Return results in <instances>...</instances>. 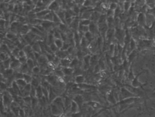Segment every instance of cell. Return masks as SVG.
I'll list each match as a JSON object with an SVG mask.
<instances>
[{
    "mask_svg": "<svg viewBox=\"0 0 155 117\" xmlns=\"http://www.w3.org/2000/svg\"><path fill=\"white\" fill-rule=\"evenodd\" d=\"M70 109L71 113H74L80 112V110H79L78 105L73 100H72V101L71 102Z\"/></svg>",
    "mask_w": 155,
    "mask_h": 117,
    "instance_id": "cell-16",
    "label": "cell"
},
{
    "mask_svg": "<svg viewBox=\"0 0 155 117\" xmlns=\"http://www.w3.org/2000/svg\"><path fill=\"white\" fill-rule=\"evenodd\" d=\"M78 63H79L78 58L75 57V58H73V59H72V62L70 63V67L74 69V68H75L77 67Z\"/></svg>",
    "mask_w": 155,
    "mask_h": 117,
    "instance_id": "cell-35",
    "label": "cell"
},
{
    "mask_svg": "<svg viewBox=\"0 0 155 117\" xmlns=\"http://www.w3.org/2000/svg\"><path fill=\"white\" fill-rule=\"evenodd\" d=\"M98 29H98V26H97V24L94 23V22L92 21V23H90V25L89 26V31L93 35H95L96 33L97 32Z\"/></svg>",
    "mask_w": 155,
    "mask_h": 117,
    "instance_id": "cell-21",
    "label": "cell"
},
{
    "mask_svg": "<svg viewBox=\"0 0 155 117\" xmlns=\"http://www.w3.org/2000/svg\"><path fill=\"white\" fill-rule=\"evenodd\" d=\"M85 78L82 75H76L75 78V83L77 85L83 84L85 82Z\"/></svg>",
    "mask_w": 155,
    "mask_h": 117,
    "instance_id": "cell-19",
    "label": "cell"
},
{
    "mask_svg": "<svg viewBox=\"0 0 155 117\" xmlns=\"http://www.w3.org/2000/svg\"><path fill=\"white\" fill-rule=\"evenodd\" d=\"M31 84L33 87H34L35 88H37L38 87H39L41 85L39 80L36 78H33V80H32Z\"/></svg>",
    "mask_w": 155,
    "mask_h": 117,
    "instance_id": "cell-40",
    "label": "cell"
},
{
    "mask_svg": "<svg viewBox=\"0 0 155 117\" xmlns=\"http://www.w3.org/2000/svg\"><path fill=\"white\" fill-rule=\"evenodd\" d=\"M3 63L4 67L5 69H9L10 68V64H11V57H10L9 58H7V59L5 60L4 62H1Z\"/></svg>",
    "mask_w": 155,
    "mask_h": 117,
    "instance_id": "cell-32",
    "label": "cell"
},
{
    "mask_svg": "<svg viewBox=\"0 0 155 117\" xmlns=\"http://www.w3.org/2000/svg\"><path fill=\"white\" fill-rule=\"evenodd\" d=\"M72 100L74 101L78 105L79 110H80V112H82L83 111V107L84 105V98L81 94H76L75 96L73 97V98L72 99Z\"/></svg>",
    "mask_w": 155,
    "mask_h": 117,
    "instance_id": "cell-7",
    "label": "cell"
},
{
    "mask_svg": "<svg viewBox=\"0 0 155 117\" xmlns=\"http://www.w3.org/2000/svg\"><path fill=\"white\" fill-rule=\"evenodd\" d=\"M18 60H19V61L20 62V63H21V65H23V64H26V63H27V60H28V58H27V57L26 56H24V57H19Z\"/></svg>",
    "mask_w": 155,
    "mask_h": 117,
    "instance_id": "cell-49",
    "label": "cell"
},
{
    "mask_svg": "<svg viewBox=\"0 0 155 117\" xmlns=\"http://www.w3.org/2000/svg\"><path fill=\"white\" fill-rule=\"evenodd\" d=\"M135 76L133 74V69H132V65H131V67L130 68V70H129V75H128V78H129V79L130 80H133V79L135 78Z\"/></svg>",
    "mask_w": 155,
    "mask_h": 117,
    "instance_id": "cell-44",
    "label": "cell"
},
{
    "mask_svg": "<svg viewBox=\"0 0 155 117\" xmlns=\"http://www.w3.org/2000/svg\"><path fill=\"white\" fill-rule=\"evenodd\" d=\"M62 71L64 73V76H70L74 73V69L69 67H62Z\"/></svg>",
    "mask_w": 155,
    "mask_h": 117,
    "instance_id": "cell-17",
    "label": "cell"
},
{
    "mask_svg": "<svg viewBox=\"0 0 155 117\" xmlns=\"http://www.w3.org/2000/svg\"><path fill=\"white\" fill-rule=\"evenodd\" d=\"M83 112H78L74 113H71L70 117H83Z\"/></svg>",
    "mask_w": 155,
    "mask_h": 117,
    "instance_id": "cell-54",
    "label": "cell"
},
{
    "mask_svg": "<svg viewBox=\"0 0 155 117\" xmlns=\"http://www.w3.org/2000/svg\"><path fill=\"white\" fill-rule=\"evenodd\" d=\"M15 81H16L17 84H18V85L19 87L21 90H23L24 89V88L25 87V86L27 84V82L25 81L24 79H17V80H15Z\"/></svg>",
    "mask_w": 155,
    "mask_h": 117,
    "instance_id": "cell-26",
    "label": "cell"
},
{
    "mask_svg": "<svg viewBox=\"0 0 155 117\" xmlns=\"http://www.w3.org/2000/svg\"><path fill=\"white\" fill-rule=\"evenodd\" d=\"M32 49L34 51V53H40V54L41 53H42L38 42H36V43H34V44L32 46Z\"/></svg>",
    "mask_w": 155,
    "mask_h": 117,
    "instance_id": "cell-27",
    "label": "cell"
},
{
    "mask_svg": "<svg viewBox=\"0 0 155 117\" xmlns=\"http://www.w3.org/2000/svg\"><path fill=\"white\" fill-rule=\"evenodd\" d=\"M26 113L25 112V110L23 108H21L19 111V117H26Z\"/></svg>",
    "mask_w": 155,
    "mask_h": 117,
    "instance_id": "cell-56",
    "label": "cell"
},
{
    "mask_svg": "<svg viewBox=\"0 0 155 117\" xmlns=\"http://www.w3.org/2000/svg\"><path fill=\"white\" fill-rule=\"evenodd\" d=\"M54 24L55 23H54V22L48 21H43L41 25L44 28V29H46V30H47V29H50V28H51V27H52Z\"/></svg>",
    "mask_w": 155,
    "mask_h": 117,
    "instance_id": "cell-22",
    "label": "cell"
},
{
    "mask_svg": "<svg viewBox=\"0 0 155 117\" xmlns=\"http://www.w3.org/2000/svg\"><path fill=\"white\" fill-rule=\"evenodd\" d=\"M64 41L62 39H55L54 43L55 44V45L57 47V48L61 50L64 45Z\"/></svg>",
    "mask_w": 155,
    "mask_h": 117,
    "instance_id": "cell-28",
    "label": "cell"
},
{
    "mask_svg": "<svg viewBox=\"0 0 155 117\" xmlns=\"http://www.w3.org/2000/svg\"><path fill=\"white\" fill-rule=\"evenodd\" d=\"M1 95V102L7 112L10 110V106L13 101V98L9 92L7 90L2 92Z\"/></svg>",
    "mask_w": 155,
    "mask_h": 117,
    "instance_id": "cell-1",
    "label": "cell"
},
{
    "mask_svg": "<svg viewBox=\"0 0 155 117\" xmlns=\"http://www.w3.org/2000/svg\"><path fill=\"white\" fill-rule=\"evenodd\" d=\"M72 59H71L70 57H67L63 59H61L60 61V64L63 67H70V63L72 62Z\"/></svg>",
    "mask_w": 155,
    "mask_h": 117,
    "instance_id": "cell-15",
    "label": "cell"
},
{
    "mask_svg": "<svg viewBox=\"0 0 155 117\" xmlns=\"http://www.w3.org/2000/svg\"><path fill=\"white\" fill-rule=\"evenodd\" d=\"M40 71H41L40 67L38 65L35 66V67L32 70V72L33 73H34V74H39V73H40Z\"/></svg>",
    "mask_w": 155,
    "mask_h": 117,
    "instance_id": "cell-50",
    "label": "cell"
},
{
    "mask_svg": "<svg viewBox=\"0 0 155 117\" xmlns=\"http://www.w3.org/2000/svg\"><path fill=\"white\" fill-rule=\"evenodd\" d=\"M27 65L31 71H32V69L35 67V66H36V65L35 64L34 60L32 59V58H28L27 62Z\"/></svg>",
    "mask_w": 155,
    "mask_h": 117,
    "instance_id": "cell-33",
    "label": "cell"
},
{
    "mask_svg": "<svg viewBox=\"0 0 155 117\" xmlns=\"http://www.w3.org/2000/svg\"><path fill=\"white\" fill-rule=\"evenodd\" d=\"M36 88L32 86L31 90L30 92V97L31 98H36Z\"/></svg>",
    "mask_w": 155,
    "mask_h": 117,
    "instance_id": "cell-48",
    "label": "cell"
},
{
    "mask_svg": "<svg viewBox=\"0 0 155 117\" xmlns=\"http://www.w3.org/2000/svg\"><path fill=\"white\" fill-rule=\"evenodd\" d=\"M53 13V22L56 24V23H58V24H61L62 23V22L60 20V18H59L58 16L57 15V13L56 12H52Z\"/></svg>",
    "mask_w": 155,
    "mask_h": 117,
    "instance_id": "cell-34",
    "label": "cell"
},
{
    "mask_svg": "<svg viewBox=\"0 0 155 117\" xmlns=\"http://www.w3.org/2000/svg\"><path fill=\"white\" fill-rule=\"evenodd\" d=\"M138 22L141 26H145L146 25V17L144 13H140L138 16Z\"/></svg>",
    "mask_w": 155,
    "mask_h": 117,
    "instance_id": "cell-14",
    "label": "cell"
},
{
    "mask_svg": "<svg viewBox=\"0 0 155 117\" xmlns=\"http://www.w3.org/2000/svg\"><path fill=\"white\" fill-rule=\"evenodd\" d=\"M153 46V41L152 39L149 40H140L138 48L140 49H145L147 48H150Z\"/></svg>",
    "mask_w": 155,
    "mask_h": 117,
    "instance_id": "cell-3",
    "label": "cell"
},
{
    "mask_svg": "<svg viewBox=\"0 0 155 117\" xmlns=\"http://www.w3.org/2000/svg\"><path fill=\"white\" fill-rule=\"evenodd\" d=\"M87 106H89L90 107H92L93 109L95 110H97V109H104V106H103L102 104H101L99 102H97V101H88V102L85 104Z\"/></svg>",
    "mask_w": 155,
    "mask_h": 117,
    "instance_id": "cell-10",
    "label": "cell"
},
{
    "mask_svg": "<svg viewBox=\"0 0 155 117\" xmlns=\"http://www.w3.org/2000/svg\"><path fill=\"white\" fill-rule=\"evenodd\" d=\"M11 57V64H10V68L15 70L18 68H20L21 63L19 61L18 58L15 57L12 55H10Z\"/></svg>",
    "mask_w": 155,
    "mask_h": 117,
    "instance_id": "cell-8",
    "label": "cell"
},
{
    "mask_svg": "<svg viewBox=\"0 0 155 117\" xmlns=\"http://www.w3.org/2000/svg\"><path fill=\"white\" fill-rule=\"evenodd\" d=\"M47 8L51 12L57 13L60 11V4L56 1H50Z\"/></svg>",
    "mask_w": 155,
    "mask_h": 117,
    "instance_id": "cell-6",
    "label": "cell"
},
{
    "mask_svg": "<svg viewBox=\"0 0 155 117\" xmlns=\"http://www.w3.org/2000/svg\"><path fill=\"white\" fill-rule=\"evenodd\" d=\"M136 47V43L133 39H130V42H129V47L128 49H129V54L131 53L132 51L135 50Z\"/></svg>",
    "mask_w": 155,
    "mask_h": 117,
    "instance_id": "cell-24",
    "label": "cell"
},
{
    "mask_svg": "<svg viewBox=\"0 0 155 117\" xmlns=\"http://www.w3.org/2000/svg\"><path fill=\"white\" fill-rule=\"evenodd\" d=\"M8 86H7V84L6 82H4L3 81H1V92H3L4 91H6L7 89H8Z\"/></svg>",
    "mask_w": 155,
    "mask_h": 117,
    "instance_id": "cell-52",
    "label": "cell"
},
{
    "mask_svg": "<svg viewBox=\"0 0 155 117\" xmlns=\"http://www.w3.org/2000/svg\"><path fill=\"white\" fill-rule=\"evenodd\" d=\"M101 16V15H100L98 12H96V11H93V13L92 15L90 20L96 23L97 22H98Z\"/></svg>",
    "mask_w": 155,
    "mask_h": 117,
    "instance_id": "cell-23",
    "label": "cell"
},
{
    "mask_svg": "<svg viewBox=\"0 0 155 117\" xmlns=\"http://www.w3.org/2000/svg\"><path fill=\"white\" fill-rule=\"evenodd\" d=\"M1 51L2 53H6L7 54L9 55V51L10 52V49L7 46V45H6V44H2L1 45Z\"/></svg>",
    "mask_w": 155,
    "mask_h": 117,
    "instance_id": "cell-39",
    "label": "cell"
},
{
    "mask_svg": "<svg viewBox=\"0 0 155 117\" xmlns=\"http://www.w3.org/2000/svg\"><path fill=\"white\" fill-rule=\"evenodd\" d=\"M130 6V2L129 1H125L124 3V8L125 11H127Z\"/></svg>",
    "mask_w": 155,
    "mask_h": 117,
    "instance_id": "cell-55",
    "label": "cell"
},
{
    "mask_svg": "<svg viewBox=\"0 0 155 117\" xmlns=\"http://www.w3.org/2000/svg\"><path fill=\"white\" fill-rule=\"evenodd\" d=\"M55 75L56 76V77L58 78H63L64 76V73H63V72L62 71V69L61 70H55Z\"/></svg>",
    "mask_w": 155,
    "mask_h": 117,
    "instance_id": "cell-45",
    "label": "cell"
},
{
    "mask_svg": "<svg viewBox=\"0 0 155 117\" xmlns=\"http://www.w3.org/2000/svg\"><path fill=\"white\" fill-rule=\"evenodd\" d=\"M107 99L110 103L113 105L112 107L115 106L117 102L113 91H110V92H108V93L107 94Z\"/></svg>",
    "mask_w": 155,
    "mask_h": 117,
    "instance_id": "cell-11",
    "label": "cell"
},
{
    "mask_svg": "<svg viewBox=\"0 0 155 117\" xmlns=\"http://www.w3.org/2000/svg\"><path fill=\"white\" fill-rule=\"evenodd\" d=\"M29 26L27 25H24L23 26H21V30H20V32L21 33L22 35H26V34H28V32H29Z\"/></svg>",
    "mask_w": 155,
    "mask_h": 117,
    "instance_id": "cell-29",
    "label": "cell"
},
{
    "mask_svg": "<svg viewBox=\"0 0 155 117\" xmlns=\"http://www.w3.org/2000/svg\"><path fill=\"white\" fill-rule=\"evenodd\" d=\"M1 117H6V116H4H4H1Z\"/></svg>",
    "mask_w": 155,
    "mask_h": 117,
    "instance_id": "cell-62",
    "label": "cell"
},
{
    "mask_svg": "<svg viewBox=\"0 0 155 117\" xmlns=\"http://www.w3.org/2000/svg\"><path fill=\"white\" fill-rule=\"evenodd\" d=\"M146 71L144 70V71H142L141 72L139 73L137 75L135 76V78L133 79V80L131 81V86L133 87V88H135V89H138V88H140V87H142L145 84H142L141 82L139 81V77L140 76V75H142V73H144V72H145Z\"/></svg>",
    "mask_w": 155,
    "mask_h": 117,
    "instance_id": "cell-5",
    "label": "cell"
},
{
    "mask_svg": "<svg viewBox=\"0 0 155 117\" xmlns=\"http://www.w3.org/2000/svg\"><path fill=\"white\" fill-rule=\"evenodd\" d=\"M150 12L152 13H153L154 16H155V6L153 7V8H152L151 10H150Z\"/></svg>",
    "mask_w": 155,
    "mask_h": 117,
    "instance_id": "cell-58",
    "label": "cell"
},
{
    "mask_svg": "<svg viewBox=\"0 0 155 117\" xmlns=\"http://www.w3.org/2000/svg\"><path fill=\"white\" fill-rule=\"evenodd\" d=\"M49 102L50 104L51 103H52V102L58 97V95L56 94L55 90L53 89V88L50 87L49 88Z\"/></svg>",
    "mask_w": 155,
    "mask_h": 117,
    "instance_id": "cell-12",
    "label": "cell"
},
{
    "mask_svg": "<svg viewBox=\"0 0 155 117\" xmlns=\"http://www.w3.org/2000/svg\"><path fill=\"white\" fill-rule=\"evenodd\" d=\"M154 40H155V37H154Z\"/></svg>",
    "mask_w": 155,
    "mask_h": 117,
    "instance_id": "cell-64",
    "label": "cell"
},
{
    "mask_svg": "<svg viewBox=\"0 0 155 117\" xmlns=\"http://www.w3.org/2000/svg\"><path fill=\"white\" fill-rule=\"evenodd\" d=\"M53 35L55 39H62L61 37V32L58 31L57 30H55L53 32Z\"/></svg>",
    "mask_w": 155,
    "mask_h": 117,
    "instance_id": "cell-43",
    "label": "cell"
},
{
    "mask_svg": "<svg viewBox=\"0 0 155 117\" xmlns=\"http://www.w3.org/2000/svg\"><path fill=\"white\" fill-rule=\"evenodd\" d=\"M26 53L25 51H24V49H21L19 50V57H24V56H26Z\"/></svg>",
    "mask_w": 155,
    "mask_h": 117,
    "instance_id": "cell-57",
    "label": "cell"
},
{
    "mask_svg": "<svg viewBox=\"0 0 155 117\" xmlns=\"http://www.w3.org/2000/svg\"><path fill=\"white\" fill-rule=\"evenodd\" d=\"M122 113H117L116 114V117H120V115H121ZM131 117H138V115H135L134 116H131Z\"/></svg>",
    "mask_w": 155,
    "mask_h": 117,
    "instance_id": "cell-59",
    "label": "cell"
},
{
    "mask_svg": "<svg viewBox=\"0 0 155 117\" xmlns=\"http://www.w3.org/2000/svg\"><path fill=\"white\" fill-rule=\"evenodd\" d=\"M121 95L122 97L121 100L124 99L130 98L138 97L135 94H134L133 93L130 91L129 89H127V88H125V87H122L121 89Z\"/></svg>",
    "mask_w": 155,
    "mask_h": 117,
    "instance_id": "cell-2",
    "label": "cell"
},
{
    "mask_svg": "<svg viewBox=\"0 0 155 117\" xmlns=\"http://www.w3.org/2000/svg\"><path fill=\"white\" fill-rule=\"evenodd\" d=\"M50 12H51V11H50L47 8V9H46L42 10V11L39 12L37 13H36V14H35V16H36V17H37V18L41 19V18H42L43 17H45V16H46V15H47L48 13H49Z\"/></svg>",
    "mask_w": 155,
    "mask_h": 117,
    "instance_id": "cell-20",
    "label": "cell"
},
{
    "mask_svg": "<svg viewBox=\"0 0 155 117\" xmlns=\"http://www.w3.org/2000/svg\"><path fill=\"white\" fill-rule=\"evenodd\" d=\"M91 58H92V57L89 54H87L85 56H84V57H83V62H84V68L85 69L88 68V67H89V65H90Z\"/></svg>",
    "mask_w": 155,
    "mask_h": 117,
    "instance_id": "cell-18",
    "label": "cell"
},
{
    "mask_svg": "<svg viewBox=\"0 0 155 117\" xmlns=\"http://www.w3.org/2000/svg\"><path fill=\"white\" fill-rule=\"evenodd\" d=\"M13 72H14V70H12V68L6 69L4 71L3 73H1V76L3 78L8 79L9 78L13 76Z\"/></svg>",
    "mask_w": 155,
    "mask_h": 117,
    "instance_id": "cell-13",
    "label": "cell"
},
{
    "mask_svg": "<svg viewBox=\"0 0 155 117\" xmlns=\"http://www.w3.org/2000/svg\"><path fill=\"white\" fill-rule=\"evenodd\" d=\"M93 37V35L90 31L85 33V35H84V37L87 39L88 42H90L92 41Z\"/></svg>",
    "mask_w": 155,
    "mask_h": 117,
    "instance_id": "cell-41",
    "label": "cell"
},
{
    "mask_svg": "<svg viewBox=\"0 0 155 117\" xmlns=\"http://www.w3.org/2000/svg\"><path fill=\"white\" fill-rule=\"evenodd\" d=\"M41 20H43L44 21H51L53 22V13L52 12H50L47 15L41 18Z\"/></svg>",
    "mask_w": 155,
    "mask_h": 117,
    "instance_id": "cell-36",
    "label": "cell"
},
{
    "mask_svg": "<svg viewBox=\"0 0 155 117\" xmlns=\"http://www.w3.org/2000/svg\"><path fill=\"white\" fill-rule=\"evenodd\" d=\"M52 103L54 104L55 106H56L60 108L64 113H65V104H64V99L61 97L58 96L52 102Z\"/></svg>",
    "mask_w": 155,
    "mask_h": 117,
    "instance_id": "cell-4",
    "label": "cell"
},
{
    "mask_svg": "<svg viewBox=\"0 0 155 117\" xmlns=\"http://www.w3.org/2000/svg\"><path fill=\"white\" fill-rule=\"evenodd\" d=\"M117 8V3H116L115 2H112L109 4L108 9H110V10L115 11Z\"/></svg>",
    "mask_w": 155,
    "mask_h": 117,
    "instance_id": "cell-46",
    "label": "cell"
},
{
    "mask_svg": "<svg viewBox=\"0 0 155 117\" xmlns=\"http://www.w3.org/2000/svg\"><path fill=\"white\" fill-rule=\"evenodd\" d=\"M50 117H60V116H57V115H54L52 113H51L50 112Z\"/></svg>",
    "mask_w": 155,
    "mask_h": 117,
    "instance_id": "cell-60",
    "label": "cell"
},
{
    "mask_svg": "<svg viewBox=\"0 0 155 117\" xmlns=\"http://www.w3.org/2000/svg\"><path fill=\"white\" fill-rule=\"evenodd\" d=\"M6 37L7 39H9V40H13V39H15V34H13V33H11V32H7V33L6 34Z\"/></svg>",
    "mask_w": 155,
    "mask_h": 117,
    "instance_id": "cell-51",
    "label": "cell"
},
{
    "mask_svg": "<svg viewBox=\"0 0 155 117\" xmlns=\"http://www.w3.org/2000/svg\"><path fill=\"white\" fill-rule=\"evenodd\" d=\"M14 77L15 80L17 79H23L24 78V74L21 72H18L14 74Z\"/></svg>",
    "mask_w": 155,
    "mask_h": 117,
    "instance_id": "cell-47",
    "label": "cell"
},
{
    "mask_svg": "<svg viewBox=\"0 0 155 117\" xmlns=\"http://www.w3.org/2000/svg\"><path fill=\"white\" fill-rule=\"evenodd\" d=\"M25 81L27 82V84H31L33 80L32 76L29 74H24V78Z\"/></svg>",
    "mask_w": 155,
    "mask_h": 117,
    "instance_id": "cell-37",
    "label": "cell"
},
{
    "mask_svg": "<svg viewBox=\"0 0 155 117\" xmlns=\"http://www.w3.org/2000/svg\"><path fill=\"white\" fill-rule=\"evenodd\" d=\"M27 117H36V115H30V116H27Z\"/></svg>",
    "mask_w": 155,
    "mask_h": 117,
    "instance_id": "cell-61",
    "label": "cell"
},
{
    "mask_svg": "<svg viewBox=\"0 0 155 117\" xmlns=\"http://www.w3.org/2000/svg\"><path fill=\"white\" fill-rule=\"evenodd\" d=\"M50 113H52L54 115L60 116L64 113L60 108L58 107L53 103H51L50 104Z\"/></svg>",
    "mask_w": 155,
    "mask_h": 117,
    "instance_id": "cell-9",
    "label": "cell"
},
{
    "mask_svg": "<svg viewBox=\"0 0 155 117\" xmlns=\"http://www.w3.org/2000/svg\"><path fill=\"white\" fill-rule=\"evenodd\" d=\"M49 47H50L51 51H52V53H53L54 54H56V53L58 52V51L59 50H60V49H59L57 48V47L55 45V44L54 43H51V45H49Z\"/></svg>",
    "mask_w": 155,
    "mask_h": 117,
    "instance_id": "cell-42",
    "label": "cell"
},
{
    "mask_svg": "<svg viewBox=\"0 0 155 117\" xmlns=\"http://www.w3.org/2000/svg\"><path fill=\"white\" fill-rule=\"evenodd\" d=\"M92 21L89 19H81L79 21V25L84 26H89Z\"/></svg>",
    "mask_w": 155,
    "mask_h": 117,
    "instance_id": "cell-31",
    "label": "cell"
},
{
    "mask_svg": "<svg viewBox=\"0 0 155 117\" xmlns=\"http://www.w3.org/2000/svg\"><path fill=\"white\" fill-rule=\"evenodd\" d=\"M59 29H60L61 31H62V32H64L66 31V29H67V25L63 23H61L59 25Z\"/></svg>",
    "mask_w": 155,
    "mask_h": 117,
    "instance_id": "cell-53",
    "label": "cell"
},
{
    "mask_svg": "<svg viewBox=\"0 0 155 117\" xmlns=\"http://www.w3.org/2000/svg\"><path fill=\"white\" fill-rule=\"evenodd\" d=\"M38 102H39V99L37 98H32L31 107L32 108V109H35L36 106L38 104Z\"/></svg>",
    "mask_w": 155,
    "mask_h": 117,
    "instance_id": "cell-38",
    "label": "cell"
},
{
    "mask_svg": "<svg viewBox=\"0 0 155 117\" xmlns=\"http://www.w3.org/2000/svg\"><path fill=\"white\" fill-rule=\"evenodd\" d=\"M44 97V94L42 92V86L40 85L39 87L36 88V98H37L39 100L41 99Z\"/></svg>",
    "mask_w": 155,
    "mask_h": 117,
    "instance_id": "cell-25",
    "label": "cell"
},
{
    "mask_svg": "<svg viewBox=\"0 0 155 117\" xmlns=\"http://www.w3.org/2000/svg\"><path fill=\"white\" fill-rule=\"evenodd\" d=\"M16 117H19V116H16Z\"/></svg>",
    "mask_w": 155,
    "mask_h": 117,
    "instance_id": "cell-63",
    "label": "cell"
},
{
    "mask_svg": "<svg viewBox=\"0 0 155 117\" xmlns=\"http://www.w3.org/2000/svg\"><path fill=\"white\" fill-rule=\"evenodd\" d=\"M137 54V51L135 50H134L133 51H132L131 53H130L129 54L128 56V62L129 63H131L132 62V61L135 59V58L136 57Z\"/></svg>",
    "mask_w": 155,
    "mask_h": 117,
    "instance_id": "cell-30",
    "label": "cell"
}]
</instances>
